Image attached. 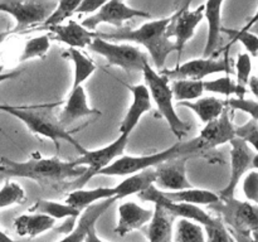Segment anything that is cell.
Listing matches in <instances>:
<instances>
[{
    "label": "cell",
    "mask_w": 258,
    "mask_h": 242,
    "mask_svg": "<svg viewBox=\"0 0 258 242\" xmlns=\"http://www.w3.org/2000/svg\"><path fill=\"white\" fill-rule=\"evenodd\" d=\"M88 169L75 166L72 161H63L58 158L33 156L27 161H14L0 158V174L13 178H27L37 182L42 187H57L66 180H77L82 178Z\"/></svg>",
    "instance_id": "1"
},
{
    "label": "cell",
    "mask_w": 258,
    "mask_h": 242,
    "mask_svg": "<svg viewBox=\"0 0 258 242\" xmlns=\"http://www.w3.org/2000/svg\"><path fill=\"white\" fill-rule=\"evenodd\" d=\"M171 18L148 22L139 27L138 29L120 28L111 32H96V37L103 40H125L135 42L143 45L150 54L156 70L163 71L166 58L170 53L176 52V45L174 40L168 37V27Z\"/></svg>",
    "instance_id": "2"
},
{
    "label": "cell",
    "mask_w": 258,
    "mask_h": 242,
    "mask_svg": "<svg viewBox=\"0 0 258 242\" xmlns=\"http://www.w3.org/2000/svg\"><path fill=\"white\" fill-rule=\"evenodd\" d=\"M201 151L199 149L198 140L193 139L186 143L178 141L176 144L171 145L165 150L158 151V153L149 154V155H123L120 159L107 166L106 169L101 170L97 175H115V176H128L133 174L140 173L150 168H156L165 161L171 160L179 156H189L190 154Z\"/></svg>",
    "instance_id": "3"
},
{
    "label": "cell",
    "mask_w": 258,
    "mask_h": 242,
    "mask_svg": "<svg viewBox=\"0 0 258 242\" xmlns=\"http://www.w3.org/2000/svg\"><path fill=\"white\" fill-rule=\"evenodd\" d=\"M48 105H35V106H15L12 111H9V115L14 116V117L19 118L33 134L35 135L43 136V138H48L54 143L55 149L59 150L60 145L59 141H67L71 145L75 146L81 155L87 153V149L83 148L80 144V141L76 140L72 136V134L63 128L59 124V121L53 120L52 117L47 115V113L42 112V108L47 107Z\"/></svg>",
    "instance_id": "4"
},
{
    "label": "cell",
    "mask_w": 258,
    "mask_h": 242,
    "mask_svg": "<svg viewBox=\"0 0 258 242\" xmlns=\"http://www.w3.org/2000/svg\"><path fill=\"white\" fill-rule=\"evenodd\" d=\"M143 75L146 87L150 91L151 100L156 103L159 112L165 118L174 135L179 140H181L188 133L189 126L179 117L175 108H174V96L171 86L169 85V78H166L161 73L156 72L151 67L150 63L145 66Z\"/></svg>",
    "instance_id": "5"
},
{
    "label": "cell",
    "mask_w": 258,
    "mask_h": 242,
    "mask_svg": "<svg viewBox=\"0 0 258 242\" xmlns=\"http://www.w3.org/2000/svg\"><path fill=\"white\" fill-rule=\"evenodd\" d=\"M223 221L227 228L239 233L252 234L258 231V206L251 202H242L236 198L219 199L208 206Z\"/></svg>",
    "instance_id": "6"
},
{
    "label": "cell",
    "mask_w": 258,
    "mask_h": 242,
    "mask_svg": "<svg viewBox=\"0 0 258 242\" xmlns=\"http://www.w3.org/2000/svg\"><path fill=\"white\" fill-rule=\"evenodd\" d=\"M127 143L128 136L120 135L113 143H111L110 145L103 146V148L101 149H96V150L92 151H87L86 154L80 155L77 159L72 160L73 165L86 166V168L88 169V171L82 176V178L75 180L71 186H68L67 188H75L73 191H76V189H82V187L85 186L91 178L97 175L101 170L106 169L107 166H110L111 164L115 163L117 159L123 156Z\"/></svg>",
    "instance_id": "7"
},
{
    "label": "cell",
    "mask_w": 258,
    "mask_h": 242,
    "mask_svg": "<svg viewBox=\"0 0 258 242\" xmlns=\"http://www.w3.org/2000/svg\"><path fill=\"white\" fill-rule=\"evenodd\" d=\"M106 58L110 66H117L126 72H143L149 65V55L131 44H118L96 37L88 48Z\"/></svg>",
    "instance_id": "8"
},
{
    "label": "cell",
    "mask_w": 258,
    "mask_h": 242,
    "mask_svg": "<svg viewBox=\"0 0 258 242\" xmlns=\"http://www.w3.org/2000/svg\"><path fill=\"white\" fill-rule=\"evenodd\" d=\"M57 5L58 2H0V12L14 18L17 25L13 30L19 33L38 24H44Z\"/></svg>",
    "instance_id": "9"
},
{
    "label": "cell",
    "mask_w": 258,
    "mask_h": 242,
    "mask_svg": "<svg viewBox=\"0 0 258 242\" xmlns=\"http://www.w3.org/2000/svg\"><path fill=\"white\" fill-rule=\"evenodd\" d=\"M204 10H206L204 4L191 10L190 4L186 3L183 7H180V9L176 10L173 15H170L171 20L168 27V37L170 39L171 38L175 39L174 43L176 45V53H178L176 66L180 65L184 47L194 37L197 28L204 19Z\"/></svg>",
    "instance_id": "10"
},
{
    "label": "cell",
    "mask_w": 258,
    "mask_h": 242,
    "mask_svg": "<svg viewBox=\"0 0 258 242\" xmlns=\"http://www.w3.org/2000/svg\"><path fill=\"white\" fill-rule=\"evenodd\" d=\"M139 198L144 202H151L154 206H160L164 209L169 212L171 216L175 218L180 219H188V221H193L196 223L202 224L204 227L214 226L219 222V217H212L211 214L207 213L204 209H202L198 206H191V204L186 203H178V202H173L169 198L164 196L161 191H159L155 186L150 187L146 189L143 193L138 194Z\"/></svg>",
    "instance_id": "11"
},
{
    "label": "cell",
    "mask_w": 258,
    "mask_h": 242,
    "mask_svg": "<svg viewBox=\"0 0 258 242\" xmlns=\"http://www.w3.org/2000/svg\"><path fill=\"white\" fill-rule=\"evenodd\" d=\"M222 72H226L227 75L232 72V63L228 58H224V59L198 58V59H191L175 66L171 70H163L160 73L169 78V81H203L208 76Z\"/></svg>",
    "instance_id": "12"
},
{
    "label": "cell",
    "mask_w": 258,
    "mask_h": 242,
    "mask_svg": "<svg viewBox=\"0 0 258 242\" xmlns=\"http://www.w3.org/2000/svg\"><path fill=\"white\" fill-rule=\"evenodd\" d=\"M150 17L151 15L148 12L134 9V8L127 7L123 2L111 0V2H106L105 5L96 14L85 18L81 24L91 32H96V28L100 24H110L120 29L126 20H131L134 18Z\"/></svg>",
    "instance_id": "13"
},
{
    "label": "cell",
    "mask_w": 258,
    "mask_h": 242,
    "mask_svg": "<svg viewBox=\"0 0 258 242\" xmlns=\"http://www.w3.org/2000/svg\"><path fill=\"white\" fill-rule=\"evenodd\" d=\"M231 175L228 184L218 193L221 199L234 198V192L241 179L252 169V160L256 154L246 141L239 138H234L231 141Z\"/></svg>",
    "instance_id": "14"
},
{
    "label": "cell",
    "mask_w": 258,
    "mask_h": 242,
    "mask_svg": "<svg viewBox=\"0 0 258 242\" xmlns=\"http://www.w3.org/2000/svg\"><path fill=\"white\" fill-rule=\"evenodd\" d=\"M232 108L227 107L217 120L204 125L201 134L197 136L201 150H212L218 146L231 143L236 136V126L232 123Z\"/></svg>",
    "instance_id": "15"
},
{
    "label": "cell",
    "mask_w": 258,
    "mask_h": 242,
    "mask_svg": "<svg viewBox=\"0 0 258 242\" xmlns=\"http://www.w3.org/2000/svg\"><path fill=\"white\" fill-rule=\"evenodd\" d=\"M188 156H179L156 166L155 187L161 192H178L193 188L186 178Z\"/></svg>",
    "instance_id": "16"
},
{
    "label": "cell",
    "mask_w": 258,
    "mask_h": 242,
    "mask_svg": "<svg viewBox=\"0 0 258 242\" xmlns=\"http://www.w3.org/2000/svg\"><path fill=\"white\" fill-rule=\"evenodd\" d=\"M126 87L133 93V103L128 107L125 117L120 125V135H127L135 130L140 123L141 117L151 110V95L146 85H126Z\"/></svg>",
    "instance_id": "17"
},
{
    "label": "cell",
    "mask_w": 258,
    "mask_h": 242,
    "mask_svg": "<svg viewBox=\"0 0 258 242\" xmlns=\"http://www.w3.org/2000/svg\"><path fill=\"white\" fill-rule=\"evenodd\" d=\"M117 212L118 219L115 227V233L120 237H125L136 229H143L145 224L151 221L154 214V211L143 208L135 202H125L120 204Z\"/></svg>",
    "instance_id": "18"
},
{
    "label": "cell",
    "mask_w": 258,
    "mask_h": 242,
    "mask_svg": "<svg viewBox=\"0 0 258 242\" xmlns=\"http://www.w3.org/2000/svg\"><path fill=\"white\" fill-rule=\"evenodd\" d=\"M50 39L58 40L67 44L73 49H85L90 48L93 39L96 38V32L86 29L82 24L76 20H70L67 24L58 25V27L49 28Z\"/></svg>",
    "instance_id": "19"
},
{
    "label": "cell",
    "mask_w": 258,
    "mask_h": 242,
    "mask_svg": "<svg viewBox=\"0 0 258 242\" xmlns=\"http://www.w3.org/2000/svg\"><path fill=\"white\" fill-rule=\"evenodd\" d=\"M116 201H117V198H111L88 207L87 209L82 212L72 232L58 242H86L90 231L93 227H96V222L112 207V204Z\"/></svg>",
    "instance_id": "20"
},
{
    "label": "cell",
    "mask_w": 258,
    "mask_h": 242,
    "mask_svg": "<svg viewBox=\"0 0 258 242\" xmlns=\"http://www.w3.org/2000/svg\"><path fill=\"white\" fill-rule=\"evenodd\" d=\"M92 115H101V112L96 108L90 107L85 88L83 86H80L77 88H72L66 106L58 117V121L63 128H67L78 118Z\"/></svg>",
    "instance_id": "21"
},
{
    "label": "cell",
    "mask_w": 258,
    "mask_h": 242,
    "mask_svg": "<svg viewBox=\"0 0 258 242\" xmlns=\"http://www.w3.org/2000/svg\"><path fill=\"white\" fill-rule=\"evenodd\" d=\"M175 217L160 206H154V214L144 233L149 242H173V226Z\"/></svg>",
    "instance_id": "22"
},
{
    "label": "cell",
    "mask_w": 258,
    "mask_h": 242,
    "mask_svg": "<svg viewBox=\"0 0 258 242\" xmlns=\"http://www.w3.org/2000/svg\"><path fill=\"white\" fill-rule=\"evenodd\" d=\"M206 10H204V18L208 22V35H207L206 47H204L203 57L211 58L214 54L219 44L222 34V5L223 2H207L204 3Z\"/></svg>",
    "instance_id": "23"
},
{
    "label": "cell",
    "mask_w": 258,
    "mask_h": 242,
    "mask_svg": "<svg viewBox=\"0 0 258 242\" xmlns=\"http://www.w3.org/2000/svg\"><path fill=\"white\" fill-rule=\"evenodd\" d=\"M156 178H158V173H156L155 168L146 169V170L140 171V173L133 174L123 179L122 182L115 186V193L116 198L122 199L133 194H140L149 189L150 187L155 186Z\"/></svg>",
    "instance_id": "24"
},
{
    "label": "cell",
    "mask_w": 258,
    "mask_h": 242,
    "mask_svg": "<svg viewBox=\"0 0 258 242\" xmlns=\"http://www.w3.org/2000/svg\"><path fill=\"white\" fill-rule=\"evenodd\" d=\"M116 198L115 188H93V189H76L71 191L66 198L64 203L73 207L77 211L83 212L88 207L97 204L107 199Z\"/></svg>",
    "instance_id": "25"
},
{
    "label": "cell",
    "mask_w": 258,
    "mask_h": 242,
    "mask_svg": "<svg viewBox=\"0 0 258 242\" xmlns=\"http://www.w3.org/2000/svg\"><path fill=\"white\" fill-rule=\"evenodd\" d=\"M55 219L39 213L22 214L14 219V229L22 237H37L54 227Z\"/></svg>",
    "instance_id": "26"
},
{
    "label": "cell",
    "mask_w": 258,
    "mask_h": 242,
    "mask_svg": "<svg viewBox=\"0 0 258 242\" xmlns=\"http://www.w3.org/2000/svg\"><path fill=\"white\" fill-rule=\"evenodd\" d=\"M178 106L181 107H188L196 113L199 120L203 124H209L212 121L217 120L222 113L224 112L228 106L226 100H221L211 96V97H202L197 101H185V102H178Z\"/></svg>",
    "instance_id": "27"
},
{
    "label": "cell",
    "mask_w": 258,
    "mask_h": 242,
    "mask_svg": "<svg viewBox=\"0 0 258 242\" xmlns=\"http://www.w3.org/2000/svg\"><path fill=\"white\" fill-rule=\"evenodd\" d=\"M164 196L173 202L186 203L191 206H211L221 199L218 193L207 191V189L189 188L178 192H163Z\"/></svg>",
    "instance_id": "28"
},
{
    "label": "cell",
    "mask_w": 258,
    "mask_h": 242,
    "mask_svg": "<svg viewBox=\"0 0 258 242\" xmlns=\"http://www.w3.org/2000/svg\"><path fill=\"white\" fill-rule=\"evenodd\" d=\"M28 212L32 213L45 214L53 219L76 218L80 217V211L66 203H59L55 201H47V199H38L28 208Z\"/></svg>",
    "instance_id": "29"
},
{
    "label": "cell",
    "mask_w": 258,
    "mask_h": 242,
    "mask_svg": "<svg viewBox=\"0 0 258 242\" xmlns=\"http://www.w3.org/2000/svg\"><path fill=\"white\" fill-rule=\"evenodd\" d=\"M66 54L71 58L73 66H75V77H73L72 88H77L82 86V83L95 73L96 65L93 63L92 59H90L87 55L83 54L80 49L70 48L66 52Z\"/></svg>",
    "instance_id": "30"
},
{
    "label": "cell",
    "mask_w": 258,
    "mask_h": 242,
    "mask_svg": "<svg viewBox=\"0 0 258 242\" xmlns=\"http://www.w3.org/2000/svg\"><path fill=\"white\" fill-rule=\"evenodd\" d=\"M174 101L185 102V101H197L202 98L204 90V81L179 80L171 83Z\"/></svg>",
    "instance_id": "31"
},
{
    "label": "cell",
    "mask_w": 258,
    "mask_h": 242,
    "mask_svg": "<svg viewBox=\"0 0 258 242\" xmlns=\"http://www.w3.org/2000/svg\"><path fill=\"white\" fill-rule=\"evenodd\" d=\"M173 242H207L206 232L202 224L188 219H180L176 223Z\"/></svg>",
    "instance_id": "32"
},
{
    "label": "cell",
    "mask_w": 258,
    "mask_h": 242,
    "mask_svg": "<svg viewBox=\"0 0 258 242\" xmlns=\"http://www.w3.org/2000/svg\"><path fill=\"white\" fill-rule=\"evenodd\" d=\"M50 47L49 34H43L39 37L30 38L25 43L22 53L19 55V62L33 59V58H44Z\"/></svg>",
    "instance_id": "33"
},
{
    "label": "cell",
    "mask_w": 258,
    "mask_h": 242,
    "mask_svg": "<svg viewBox=\"0 0 258 242\" xmlns=\"http://www.w3.org/2000/svg\"><path fill=\"white\" fill-rule=\"evenodd\" d=\"M80 4L81 0H62V2H58L57 8L50 14V17L45 20L43 27L45 29H49V28L62 25L63 22H66L68 18L72 17L75 13H77Z\"/></svg>",
    "instance_id": "34"
},
{
    "label": "cell",
    "mask_w": 258,
    "mask_h": 242,
    "mask_svg": "<svg viewBox=\"0 0 258 242\" xmlns=\"http://www.w3.org/2000/svg\"><path fill=\"white\" fill-rule=\"evenodd\" d=\"M25 191L17 182L7 180L0 188V209L14 204H22L25 201Z\"/></svg>",
    "instance_id": "35"
},
{
    "label": "cell",
    "mask_w": 258,
    "mask_h": 242,
    "mask_svg": "<svg viewBox=\"0 0 258 242\" xmlns=\"http://www.w3.org/2000/svg\"><path fill=\"white\" fill-rule=\"evenodd\" d=\"M252 60L248 53H239L236 60V75H237V87H238L241 98H244L247 92L249 80H251Z\"/></svg>",
    "instance_id": "36"
},
{
    "label": "cell",
    "mask_w": 258,
    "mask_h": 242,
    "mask_svg": "<svg viewBox=\"0 0 258 242\" xmlns=\"http://www.w3.org/2000/svg\"><path fill=\"white\" fill-rule=\"evenodd\" d=\"M204 90L213 93H219V95L227 96V97L236 96V98H241V93H239L238 87H237L236 81L232 80L229 75L217 78V80L204 81Z\"/></svg>",
    "instance_id": "37"
},
{
    "label": "cell",
    "mask_w": 258,
    "mask_h": 242,
    "mask_svg": "<svg viewBox=\"0 0 258 242\" xmlns=\"http://www.w3.org/2000/svg\"><path fill=\"white\" fill-rule=\"evenodd\" d=\"M222 32L227 33L229 37L232 38V42L228 45L233 44L234 42H241L244 45V48L247 49L249 55L252 57H257L258 55V35L253 34L249 30H246L242 28L241 30H232V29H226L223 28Z\"/></svg>",
    "instance_id": "38"
},
{
    "label": "cell",
    "mask_w": 258,
    "mask_h": 242,
    "mask_svg": "<svg viewBox=\"0 0 258 242\" xmlns=\"http://www.w3.org/2000/svg\"><path fill=\"white\" fill-rule=\"evenodd\" d=\"M236 136L246 141L258 153V121L251 118L244 125L236 126Z\"/></svg>",
    "instance_id": "39"
},
{
    "label": "cell",
    "mask_w": 258,
    "mask_h": 242,
    "mask_svg": "<svg viewBox=\"0 0 258 242\" xmlns=\"http://www.w3.org/2000/svg\"><path fill=\"white\" fill-rule=\"evenodd\" d=\"M204 228H206L207 242H234V238L222 219H219L218 223L214 226H208Z\"/></svg>",
    "instance_id": "40"
},
{
    "label": "cell",
    "mask_w": 258,
    "mask_h": 242,
    "mask_svg": "<svg viewBox=\"0 0 258 242\" xmlns=\"http://www.w3.org/2000/svg\"><path fill=\"white\" fill-rule=\"evenodd\" d=\"M227 106L232 110H241L251 115V118L258 121V101L247 100V98L231 97L226 100Z\"/></svg>",
    "instance_id": "41"
},
{
    "label": "cell",
    "mask_w": 258,
    "mask_h": 242,
    "mask_svg": "<svg viewBox=\"0 0 258 242\" xmlns=\"http://www.w3.org/2000/svg\"><path fill=\"white\" fill-rule=\"evenodd\" d=\"M242 189L247 201L258 206V171L252 170L247 174L243 179Z\"/></svg>",
    "instance_id": "42"
},
{
    "label": "cell",
    "mask_w": 258,
    "mask_h": 242,
    "mask_svg": "<svg viewBox=\"0 0 258 242\" xmlns=\"http://www.w3.org/2000/svg\"><path fill=\"white\" fill-rule=\"evenodd\" d=\"M106 2L103 0H82L78 7L77 13L78 14H96L101 8L105 5Z\"/></svg>",
    "instance_id": "43"
},
{
    "label": "cell",
    "mask_w": 258,
    "mask_h": 242,
    "mask_svg": "<svg viewBox=\"0 0 258 242\" xmlns=\"http://www.w3.org/2000/svg\"><path fill=\"white\" fill-rule=\"evenodd\" d=\"M228 231H229V233L232 234V237L234 238V241H237V242H253L251 234L239 233V232H236V231H233V229H229V228H228Z\"/></svg>",
    "instance_id": "44"
},
{
    "label": "cell",
    "mask_w": 258,
    "mask_h": 242,
    "mask_svg": "<svg viewBox=\"0 0 258 242\" xmlns=\"http://www.w3.org/2000/svg\"><path fill=\"white\" fill-rule=\"evenodd\" d=\"M20 76V71H9V72H2L0 73V83L5 82V81L13 80Z\"/></svg>",
    "instance_id": "45"
},
{
    "label": "cell",
    "mask_w": 258,
    "mask_h": 242,
    "mask_svg": "<svg viewBox=\"0 0 258 242\" xmlns=\"http://www.w3.org/2000/svg\"><path fill=\"white\" fill-rule=\"evenodd\" d=\"M248 87L249 90H251V92L258 98V77H256V76L251 77V80H249V83H248Z\"/></svg>",
    "instance_id": "46"
},
{
    "label": "cell",
    "mask_w": 258,
    "mask_h": 242,
    "mask_svg": "<svg viewBox=\"0 0 258 242\" xmlns=\"http://www.w3.org/2000/svg\"><path fill=\"white\" fill-rule=\"evenodd\" d=\"M86 242H103L102 239L97 236V233H96V227H93V228L91 229L87 238H86Z\"/></svg>",
    "instance_id": "47"
},
{
    "label": "cell",
    "mask_w": 258,
    "mask_h": 242,
    "mask_svg": "<svg viewBox=\"0 0 258 242\" xmlns=\"http://www.w3.org/2000/svg\"><path fill=\"white\" fill-rule=\"evenodd\" d=\"M12 34H15L14 30H4V32H0V44H2L4 40H7L8 37H10Z\"/></svg>",
    "instance_id": "48"
},
{
    "label": "cell",
    "mask_w": 258,
    "mask_h": 242,
    "mask_svg": "<svg viewBox=\"0 0 258 242\" xmlns=\"http://www.w3.org/2000/svg\"><path fill=\"white\" fill-rule=\"evenodd\" d=\"M0 242H17V241H14V239L10 238V237L8 236L5 232H3L2 229H0Z\"/></svg>",
    "instance_id": "49"
},
{
    "label": "cell",
    "mask_w": 258,
    "mask_h": 242,
    "mask_svg": "<svg viewBox=\"0 0 258 242\" xmlns=\"http://www.w3.org/2000/svg\"><path fill=\"white\" fill-rule=\"evenodd\" d=\"M15 106L14 105H7V103H0V111H4V112H9V111H12L13 108H14Z\"/></svg>",
    "instance_id": "50"
},
{
    "label": "cell",
    "mask_w": 258,
    "mask_h": 242,
    "mask_svg": "<svg viewBox=\"0 0 258 242\" xmlns=\"http://www.w3.org/2000/svg\"><path fill=\"white\" fill-rule=\"evenodd\" d=\"M252 170H258V153L254 154L253 160H252Z\"/></svg>",
    "instance_id": "51"
},
{
    "label": "cell",
    "mask_w": 258,
    "mask_h": 242,
    "mask_svg": "<svg viewBox=\"0 0 258 242\" xmlns=\"http://www.w3.org/2000/svg\"><path fill=\"white\" fill-rule=\"evenodd\" d=\"M249 32H252V33H253V34L258 35V23H256V24H254L253 27H252L251 29H249Z\"/></svg>",
    "instance_id": "52"
},
{
    "label": "cell",
    "mask_w": 258,
    "mask_h": 242,
    "mask_svg": "<svg viewBox=\"0 0 258 242\" xmlns=\"http://www.w3.org/2000/svg\"><path fill=\"white\" fill-rule=\"evenodd\" d=\"M251 236H252V239H253V242H258V231H254Z\"/></svg>",
    "instance_id": "53"
}]
</instances>
